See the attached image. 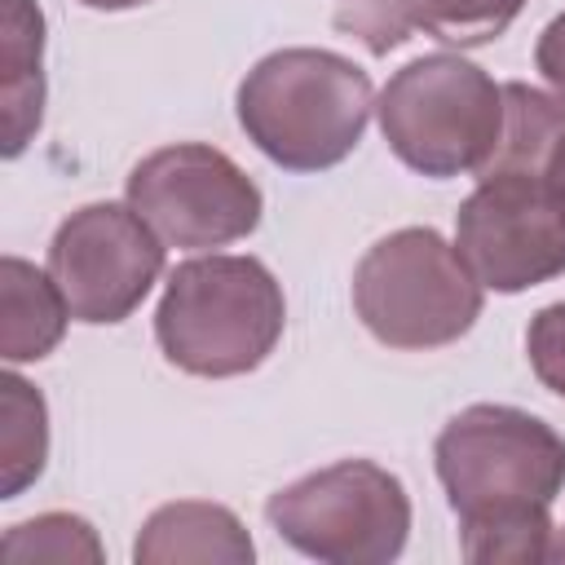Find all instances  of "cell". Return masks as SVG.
<instances>
[{
  "label": "cell",
  "instance_id": "cell-5",
  "mask_svg": "<svg viewBox=\"0 0 565 565\" xmlns=\"http://www.w3.org/2000/svg\"><path fill=\"white\" fill-rule=\"evenodd\" d=\"M481 282L433 225L371 243L353 269V313L384 349H441L481 318Z\"/></svg>",
  "mask_w": 565,
  "mask_h": 565
},
{
  "label": "cell",
  "instance_id": "cell-3",
  "mask_svg": "<svg viewBox=\"0 0 565 565\" xmlns=\"http://www.w3.org/2000/svg\"><path fill=\"white\" fill-rule=\"evenodd\" d=\"M282 282L256 256H194L168 274L154 309L163 358L199 380H234L256 371L282 340Z\"/></svg>",
  "mask_w": 565,
  "mask_h": 565
},
{
  "label": "cell",
  "instance_id": "cell-13",
  "mask_svg": "<svg viewBox=\"0 0 565 565\" xmlns=\"http://www.w3.org/2000/svg\"><path fill=\"white\" fill-rule=\"evenodd\" d=\"M4 159H18L44 119V13L35 0L4 9Z\"/></svg>",
  "mask_w": 565,
  "mask_h": 565
},
{
  "label": "cell",
  "instance_id": "cell-7",
  "mask_svg": "<svg viewBox=\"0 0 565 565\" xmlns=\"http://www.w3.org/2000/svg\"><path fill=\"white\" fill-rule=\"evenodd\" d=\"M455 247L486 291L516 296L565 274V190L534 172H486L455 212Z\"/></svg>",
  "mask_w": 565,
  "mask_h": 565
},
{
  "label": "cell",
  "instance_id": "cell-21",
  "mask_svg": "<svg viewBox=\"0 0 565 565\" xmlns=\"http://www.w3.org/2000/svg\"><path fill=\"white\" fill-rule=\"evenodd\" d=\"M547 561H565V525L552 534V547H547Z\"/></svg>",
  "mask_w": 565,
  "mask_h": 565
},
{
  "label": "cell",
  "instance_id": "cell-1",
  "mask_svg": "<svg viewBox=\"0 0 565 565\" xmlns=\"http://www.w3.org/2000/svg\"><path fill=\"white\" fill-rule=\"evenodd\" d=\"M437 481L459 516V552L472 565L547 561L552 503L565 490V437L503 402H472L433 441Z\"/></svg>",
  "mask_w": 565,
  "mask_h": 565
},
{
  "label": "cell",
  "instance_id": "cell-6",
  "mask_svg": "<svg viewBox=\"0 0 565 565\" xmlns=\"http://www.w3.org/2000/svg\"><path fill=\"white\" fill-rule=\"evenodd\" d=\"M265 521L309 561L388 565L411 539V494L375 459H340L274 490Z\"/></svg>",
  "mask_w": 565,
  "mask_h": 565
},
{
  "label": "cell",
  "instance_id": "cell-11",
  "mask_svg": "<svg viewBox=\"0 0 565 565\" xmlns=\"http://www.w3.org/2000/svg\"><path fill=\"white\" fill-rule=\"evenodd\" d=\"M252 556L256 543L243 521L225 503L207 499H177L154 508L132 539L137 565H247Z\"/></svg>",
  "mask_w": 565,
  "mask_h": 565
},
{
  "label": "cell",
  "instance_id": "cell-12",
  "mask_svg": "<svg viewBox=\"0 0 565 565\" xmlns=\"http://www.w3.org/2000/svg\"><path fill=\"white\" fill-rule=\"evenodd\" d=\"M71 322V305L49 269L22 256L0 260V358L9 366L49 358Z\"/></svg>",
  "mask_w": 565,
  "mask_h": 565
},
{
  "label": "cell",
  "instance_id": "cell-18",
  "mask_svg": "<svg viewBox=\"0 0 565 565\" xmlns=\"http://www.w3.org/2000/svg\"><path fill=\"white\" fill-rule=\"evenodd\" d=\"M534 66H539V75L547 79V88L565 102V13H556V18L539 31Z\"/></svg>",
  "mask_w": 565,
  "mask_h": 565
},
{
  "label": "cell",
  "instance_id": "cell-20",
  "mask_svg": "<svg viewBox=\"0 0 565 565\" xmlns=\"http://www.w3.org/2000/svg\"><path fill=\"white\" fill-rule=\"evenodd\" d=\"M561 190H565V141H561V150H556V159H552V172H547Z\"/></svg>",
  "mask_w": 565,
  "mask_h": 565
},
{
  "label": "cell",
  "instance_id": "cell-8",
  "mask_svg": "<svg viewBox=\"0 0 565 565\" xmlns=\"http://www.w3.org/2000/svg\"><path fill=\"white\" fill-rule=\"evenodd\" d=\"M141 221L181 252L230 247L247 238L265 216L260 185L216 146L177 141L150 150L124 185Z\"/></svg>",
  "mask_w": 565,
  "mask_h": 565
},
{
  "label": "cell",
  "instance_id": "cell-10",
  "mask_svg": "<svg viewBox=\"0 0 565 565\" xmlns=\"http://www.w3.org/2000/svg\"><path fill=\"white\" fill-rule=\"evenodd\" d=\"M521 9L525 0H335V26L358 35L366 53L384 57L415 31L450 49L490 44L516 22Z\"/></svg>",
  "mask_w": 565,
  "mask_h": 565
},
{
  "label": "cell",
  "instance_id": "cell-4",
  "mask_svg": "<svg viewBox=\"0 0 565 565\" xmlns=\"http://www.w3.org/2000/svg\"><path fill=\"white\" fill-rule=\"evenodd\" d=\"M388 150L419 177L481 172L503 132V84L459 53L411 57L375 97Z\"/></svg>",
  "mask_w": 565,
  "mask_h": 565
},
{
  "label": "cell",
  "instance_id": "cell-9",
  "mask_svg": "<svg viewBox=\"0 0 565 565\" xmlns=\"http://www.w3.org/2000/svg\"><path fill=\"white\" fill-rule=\"evenodd\" d=\"M163 238L141 221L132 203H84L49 243V274L62 287L71 318L88 327H115L141 309L163 274Z\"/></svg>",
  "mask_w": 565,
  "mask_h": 565
},
{
  "label": "cell",
  "instance_id": "cell-14",
  "mask_svg": "<svg viewBox=\"0 0 565 565\" xmlns=\"http://www.w3.org/2000/svg\"><path fill=\"white\" fill-rule=\"evenodd\" d=\"M565 141V102L547 97L543 88H530L521 79L503 84V132L490 154V163L477 172H534L547 177L552 159Z\"/></svg>",
  "mask_w": 565,
  "mask_h": 565
},
{
  "label": "cell",
  "instance_id": "cell-19",
  "mask_svg": "<svg viewBox=\"0 0 565 565\" xmlns=\"http://www.w3.org/2000/svg\"><path fill=\"white\" fill-rule=\"evenodd\" d=\"M88 9H102V13H119V9H137V4H150V0H79Z\"/></svg>",
  "mask_w": 565,
  "mask_h": 565
},
{
  "label": "cell",
  "instance_id": "cell-2",
  "mask_svg": "<svg viewBox=\"0 0 565 565\" xmlns=\"http://www.w3.org/2000/svg\"><path fill=\"white\" fill-rule=\"evenodd\" d=\"M247 141L287 172H327L344 163L375 110L371 75L335 49H274L234 93Z\"/></svg>",
  "mask_w": 565,
  "mask_h": 565
},
{
  "label": "cell",
  "instance_id": "cell-15",
  "mask_svg": "<svg viewBox=\"0 0 565 565\" xmlns=\"http://www.w3.org/2000/svg\"><path fill=\"white\" fill-rule=\"evenodd\" d=\"M0 499H18L31 481H40L49 459V406L35 384L18 371L0 380Z\"/></svg>",
  "mask_w": 565,
  "mask_h": 565
},
{
  "label": "cell",
  "instance_id": "cell-17",
  "mask_svg": "<svg viewBox=\"0 0 565 565\" xmlns=\"http://www.w3.org/2000/svg\"><path fill=\"white\" fill-rule=\"evenodd\" d=\"M525 353H530V371L539 375V384L565 402V300L543 305L530 318Z\"/></svg>",
  "mask_w": 565,
  "mask_h": 565
},
{
  "label": "cell",
  "instance_id": "cell-16",
  "mask_svg": "<svg viewBox=\"0 0 565 565\" xmlns=\"http://www.w3.org/2000/svg\"><path fill=\"white\" fill-rule=\"evenodd\" d=\"M0 556L9 565H31V561H88V565H97L106 556V547L84 516L40 512L31 521L9 525V534L0 539Z\"/></svg>",
  "mask_w": 565,
  "mask_h": 565
}]
</instances>
